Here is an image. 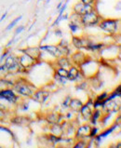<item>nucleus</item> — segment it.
Wrapping results in <instances>:
<instances>
[{"mask_svg":"<svg viewBox=\"0 0 121 148\" xmlns=\"http://www.w3.org/2000/svg\"><path fill=\"white\" fill-rule=\"evenodd\" d=\"M99 114H100V112L99 111H97L95 114H94V116H93V118H92V123L94 124V123H96V119H97V118L99 117Z\"/></svg>","mask_w":121,"mask_h":148,"instance_id":"nucleus-17","label":"nucleus"},{"mask_svg":"<svg viewBox=\"0 0 121 148\" xmlns=\"http://www.w3.org/2000/svg\"><path fill=\"white\" fill-rule=\"evenodd\" d=\"M6 15H7V13H5V14H4V15L2 16V18H1V20H0V21H3L4 19H5V17H6Z\"/></svg>","mask_w":121,"mask_h":148,"instance_id":"nucleus-23","label":"nucleus"},{"mask_svg":"<svg viewBox=\"0 0 121 148\" xmlns=\"http://www.w3.org/2000/svg\"><path fill=\"white\" fill-rule=\"evenodd\" d=\"M18 65H19V62L13 57L8 58V60L6 61V63H5V67L9 70H15L18 67Z\"/></svg>","mask_w":121,"mask_h":148,"instance_id":"nucleus-4","label":"nucleus"},{"mask_svg":"<svg viewBox=\"0 0 121 148\" xmlns=\"http://www.w3.org/2000/svg\"><path fill=\"white\" fill-rule=\"evenodd\" d=\"M100 27H101L104 31H107V32L113 34L116 31V29H118V25H116V21L109 20V21H104L103 23H102L101 25H100Z\"/></svg>","mask_w":121,"mask_h":148,"instance_id":"nucleus-2","label":"nucleus"},{"mask_svg":"<svg viewBox=\"0 0 121 148\" xmlns=\"http://www.w3.org/2000/svg\"><path fill=\"white\" fill-rule=\"evenodd\" d=\"M115 128H116V126L112 127V128H110V129L108 130H106V132H103V134H101V135H100V136L98 137V140L100 141V140H101L102 138H104V137H106L108 134H110V133H111V132H113V130H114Z\"/></svg>","mask_w":121,"mask_h":148,"instance_id":"nucleus-13","label":"nucleus"},{"mask_svg":"<svg viewBox=\"0 0 121 148\" xmlns=\"http://www.w3.org/2000/svg\"><path fill=\"white\" fill-rule=\"evenodd\" d=\"M43 49H46L48 50L49 52H51L52 55H54V56H57V54H59V49L58 48H55V47H43L42 48Z\"/></svg>","mask_w":121,"mask_h":148,"instance_id":"nucleus-9","label":"nucleus"},{"mask_svg":"<svg viewBox=\"0 0 121 148\" xmlns=\"http://www.w3.org/2000/svg\"><path fill=\"white\" fill-rule=\"evenodd\" d=\"M73 43L78 49H81L85 46V42L81 39H79V38H77V37H75V38L73 39Z\"/></svg>","mask_w":121,"mask_h":148,"instance_id":"nucleus-10","label":"nucleus"},{"mask_svg":"<svg viewBox=\"0 0 121 148\" xmlns=\"http://www.w3.org/2000/svg\"><path fill=\"white\" fill-rule=\"evenodd\" d=\"M81 113L85 117H89L91 115V109L88 105H85V106H83L81 108Z\"/></svg>","mask_w":121,"mask_h":148,"instance_id":"nucleus-11","label":"nucleus"},{"mask_svg":"<svg viewBox=\"0 0 121 148\" xmlns=\"http://www.w3.org/2000/svg\"><path fill=\"white\" fill-rule=\"evenodd\" d=\"M15 88L20 94H22L23 96H30L32 94L31 90L25 85H17L15 87Z\"/></svg>","mask_w":121,"mask_h":148,"instance_id":"nucleus-6","label":"nucleus"},{"mask_svg":"<svg viewBox=\"0 0 121 148\" xmlns=\"http://www.w3.org/2000/svg\"><path fill=\"white\" fill-rule=\"evenodd\" d=\"M97 132H98V130L97 129H92V130H91V132H90V136H94V135L97 133Z\"/></svg>","mask_w":121,"mask_h":148,"instance_id":"nucleus-20","label":"nucleus"},{"mask_svg":"<svg viewBox=\"0 0 121 148\" xmlns=\"http://www.w3.org/2000/svg\"><path fill=\"white\" fill-rule=\"evenodd\" d=\"M82 2L84 4H87V5H90L93 2V0H82Z\"/></svg>","mask_w":121,"mask_h":148,"instance_id":"nucleus-19","label":"nucleus"},{"mask_svg":"<svg viewBox=\"0 0 121 148\" xmlns=\"http://www.w3.org/2000/svg\"><path fill=\"white\" fill-rule=\"evenodd\" d=\"M78 147H85V145H81V143H78V145H76V148H78Z\"/></svg>","mask_w":121,"mask_h":148,"instance_id":"nucleus-22","label":"nucleus"},{"mask_svg":"<svg viewBox=\"0 0 121 148\" xmlns=\"http://www.w3.org/2000/svg\"><path fill=\"white\" fill-rule=\"evenodd\" d=\"M70 28H71V30H72L73 33H75V32H76V31L77 30V25L72 24V23L70 24Z\"/></svg>","mask_w":121,"mask_h":148,"instance_id":"nucleus-18","label":"nucleus"},{"mask_svg":"<svg viewBox=\"0 0 121 148\" xmlns=\"http://www.w3.org/2000/svg\"><path fill=\"white\" fill-rule=\"evenodd\" d=\"M3 116V112L1 111V110H0V116Z\"/></svg>","mask_w":121,"mask_h":148,"instance_id":"nucleus-24","label":"nucleus"},{"mask_svg":"<svg viewBox=\"0 0 121 148\" xmlns=\"http://www.w3.org/2000/svg\"><path fill=\"white\" fill-rule=\"evenodd\" d=\"M70 107L73 108L74 110H79L82 107V103H81V101H79L78 100H71Z\"/></svg>","mask_w":121,"mask_h":148,"instance_id":"nucleus-8","label":"nucleus"},{"mask_svg":"<svg viewBox=\"0 0 121 148\" xmlns=\"http://www.w3.org/2000/svg\"><path fill=\"white\" fill-rule=\"evenodd\" d=\"M0 97L8 100L9 101H16L17 97L15 96V94L11 90H4L0 92Z\"/></svg>","mask_w":121,"mask_h":148,"instance_id":"nucleus-5","label":"nucleus"},{"mask_svg":"<svg viewBox=\"0 0 121 148\" xmlns=\"http://www.w3.org/2000/svg\"><path fill=\"white\" fill-rule=\"evenodd\" d=\"M21 19H22V16H20V17H18V18L17 19H16V20H14L13 21V22H12L10 25H9V26H8V28H7V30H10V29L12 28V27H13L14 26V25L16 24V23H17L18 22H19V21L21 20Z\"/></svg>","mask_w":121,"mask_h":148,"instance_id":"nucleus-16","label":"nucleus"},{"mask_svg":"<svg viewBox=\"0 0 121 148\" xmlns=\"http://www.w3.org/2000/svg\"><path fill=\"white\" fill-rule=\"evenodd\" d=\"M78 75V71L76 68H72L68 72V78L69 79H75Z\"/></svg>","mask_w":121,"mask_h":148,"instance_id":"nucleus-12","label":"nucleus"},{"mask_svg":"<svg viewBox=\"0 0 121 148\" xmlns=\"http://www.w3.org/2000/svg\"><path fill=\"white\" fill-rule=\"evenodd\" d=\"M75 10H76L77 13L78 14H86L89 13V12L92 11V8L90 7V5H87V4H77V5L75 7Z\"/></svg>","mask_w":121,"mask_h":148,"instance_id":"nucleus-3","label":"nucleus"},{"mask_svg":"<svg viewBox=\"0 0 121 148\" xmlns=\"http://www.w3.org/2000/svg\"><path fill=\"white\" fill-rule=\"evenodd\" d=\"M23 29H24L23 27H21V28H18V29H17V31H16V33H17V34H19L20 32H22V31L23 30Z\"/></svg>","mask_w":121,"mask_h":148,"instance_id":"nucleus-21","label":"nucleus"},{"mask_svg":"<svg viewBox=\"0 0 121 148\" xmlns=\"http://www.w3.org/2000/svg\"><path fill=\"white\" fill-rule=\"evenodd\" d=\"M58 75H59L61 77H68V71H66L65 69L62 68L60 70H58Z\"/></svg>","mask_w":121,"mask_h":148,"instance_id":"nucleus-14","label":"nucleus"},{"mask_svg":"<svg viewBox=\"0 0 121 148\" xmlns=\"http://www.w3.org/2000/svg\"><path fill=\"white\" fill-rule=\"evenodd\" d=\"M49 92H46V91H39L37 92V93L35 95L36 98L39 101H45L46 100H47V98L49 97Z\"/></svg>","mask_w":121,"mask_h":148,"instance_id":"nucleus-7","label":"nucleus"},{"mask_svg":"<svg viewBox=\"0 0 121 148\" xmlns=\"http://www.w3.org/2000/svg\"><path fill=\"white\" fill-rule=\"evenodd\" d=\"M82 22L86 26H92V25L98 23L99 22V17L98 15L93 11H90L89 13H86L83 15Z\"/></svg>","mask_w":121,"mask_h":148,"instance_id":"nucleus-1","label":"nucleus"},{"mask_svg":"<svg viewBox=\"0 0 121 148\" xmlns=\"http://www.w3.org/2000/svg\"><path fill=\"white\" fill-rule=\"evenodd\" d=\"M108 110H109L110 112H116V110H118V105H116V103H109L108 104Z\"/></svg>","mask_w":121,"mask_h":148,"instance_id":"nucleus-15","label":"nucleus"}]
</instances>
